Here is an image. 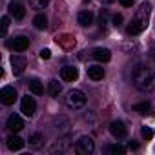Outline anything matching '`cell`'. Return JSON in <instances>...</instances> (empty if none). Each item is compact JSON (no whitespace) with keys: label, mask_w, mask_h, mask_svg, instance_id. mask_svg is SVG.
I'll use <instances>...</instances> for the list:
<instances>
[{"label":"cell","mask_w":155,"mask_h":155,"mask_svg":"<svg viewBox=\"0 0 155 155\" xmlns=\"http://www.w3.org/2000/svg\"><path fill=\"white\" fill-rule=\"evenodd\" d=\"M150 17H151V4H150V2H142V4L139 6V9L135 11V15H133L131 22H130V26L126 28V33H128L130 37H135V35L142 33V31L148 28V24H150Z\"/></svg>","instance_id":"1"},{"label":"cell","mask_w":155,"mask_h":155,"mask_svg":"<svg viewBox=\"0 0 155 155\" xmlns=\"http://www.w3.org/2000/svg\"><path fill=\"white\" fill-rule=\"evenodd\" d=\"M131 82L140 91H150L153 88V75L146 64H135L131 69Z\"/></svg>","instance_id":"2"},{"label":"cell","mask_w":155,"mask_h":155,"mask_svg":"<svg viewBox=\"0 0 155 155\" xmlns=\"http://www.w3.org/2000/svg\"><path fill=\"white\" fill-rule=\"evenodd\" d=\"M86 102H88V99H86L84 91H81V90H71L66 95V106L69 110H82L86 106Z\"/></svg>","instance_id":"3"},{"label":"cell","mask_w":155,"mask_h":155,"mask_svg":"<svg viewBox=\"0 0 155 155\" xmlns=\"http://www.w3.org/2000/svg\"><path fill=\"white\" fill-rule=\"evenodd\" d=\"M93 150H95V142L88 135H82L79 140L75 142V151L79 155H90V153H93Z\"/></svg>","instance_id":"4"},{"label":"cell","mask_w":155,"mask_h":155,"mask_svg":"<svg viewBox=\"0 0 155 155\" xmlns=\"http://www.w3.org/2000/svg\"><path fill=\"white\" fill-rule=\"evenodd\" d=\"M17 99H18V95H17V90L13 86H4L0 90V101H2V104L11 106V104H15Z\"/></svg>","instance_id":"5"},{"label":"cell","mask_w":155,"mask_h":155,"mask_svg":"<svg viewBox=\"0 0 155 155\" xmlns=\"http://www.w3.org/2000/svg\"><path fill=\"white\" fill-rule=\"evenodd\" d=\"M20 111H22L26 117H31V115L37 111V102H35V99H33V97H29V95L22 97V102H20Z\"/></svg>","instance_id":"6"},{"label":"cell","mask_w":155,"mask_h":155,"mask_svg":"<svg viewBox=\"0 0 155 155\" xmlns=\"http://www.w3.org/2000/svg\"><path fill=\"white\" fill-rule=\"evenodd\" d=\"M6 128H8L11 133H18V131L24 128V120H22V117L17 115V113L9 115V117H8V122H6Z\"/></svg>","instance_id":"7"},{"label":"cell","mask_w":155,"mask_h":155,"mask_svg":"<svg viewBox=\"0 0 155 155\" xmlns=\"http://www.w3.org/2000/svg\"><path fill=\"white\" fill-rule=\"evenodd\" d=\"M110 131H111V135L115 139H124L128 135V128H126V124L122 120H113L110 124Z\"/></svg>","instance_id":"8"},{"label":"cell","mask_w":155,"mask_h":155,"mask_svg":"<svg viewBox=\"0 0 155 155\" xmlns=\"http://www.w3.org/2000/svg\"><path fill=\"white\" fill-rule=\"evenodd\" d=\"M8 46H11L15 51L22 53V51H26V49L29 48V38H28V37H24V35H20V37H15L11 42H8Z\"/></svg>","instance_id":"9"},{"label":"cell","mask_w":155,"mask_h":155,"mask_svg":"<svg viewBox=\"0 0 155 155\" xmlns=\"http://www.w3.org/2000/svg\"><path fill=\"white\" fill-rule=\"evenodd\" d=\"M26 66H28V60L22 55H13L11 57V68H13L15 75H22L24 69H26Z\"/></svg>","instance_id":"10"},{"label":"cell","mask_w":155,"mask_h":155,"mask_svg":"<svg viewBox=\"0 0 155 155\" xmlns=\"http://www.w3.org/2000/svg\"><path fill=\"white\" fill-rule=\"evenodd\" d=\"M60 77L66 82H73V81H77V77H79V69L75 66H64L60 69Z\"/></svg>","instance_id":"11"},{"label":"cell","mask_w":155,"mask_h":155,"mask_svg":"<svg viewBox=\"0 0 155 155\" xmlns=\"http://www.w3.org/2000/svg\"><path fill=\"white\" fill-rule=\"evenodd\" d=\"M91 57L99 62H110L111 60V51L108 48H95L91 51Z\"/></svg>","instance_id":"12"},{"label":"cell","mask_w":155,"mask_h":155,"mask_svg":"<svg viewBox=\"0 0 155 155\" xmlns=\"http://www.w3.org/2000/svg\"><path fill=\"white\" fill-rule=\"evenodd\" d=\"M8 148L11 150V151H18V150H22L24 148V139L22 137H18L17 133H11L9 137H8Z\"/></svg>","instance_id":"13"},{"label":"cell","mask_w":155,"mask_h":155,"mask_svg":"<svg viewBox=\"0 0 155 155\" xmlns=\"http://www.w3.org/2000/svg\"><path fill=\"white\" fill-rule=\"evenodd\" d=\"M88 77H90L91 81H102L104 79V68L99 66V64L88 66Z\"/></svg>","instance_id":"14"},{"label":"cell","mask_w":155,"mask_h":155,"mask_svg":"<svg viewBox=\"0 0 155 155\" xmlns=\"http://www.w3.org/2000/svg\"><path fill=\"white\" fill-rule=\"evenodd\" d=\"M9 15H11L13 18H17V20H22L24 15H26V9H24L22 4H18V2H11V4H9Z\"/></svg>","instance_id":"15"},{"label":"cell","mask_w":155,"mask_h":155,"mask_svg":"<svg viewBox=\"0 0 155 155\" xmlns=\"http://www.w3.org/2000/svg\"><path fill=\"white\" fill-rule=\"evenodd\" d=\"M79 24L84 26V28H90V26L93 24V13L88 11V9L81 11V13H79Z\"/></svg>","instance_id":"16"},{"label":"cell","mask_w":155,"mask_h":155,"mask_svg":"<svg viewBox=\"0 0 155 155\" xmlns=\"http://www.w3.org/2000/svg\"><path fill=\"white\" fill-rule=\"evenodd\" d=\"M28 86H29V91L35 93V95H42L44 93V84L38 79H29L28 81Z\"/></svg>","instance_id":"17"},{"label":"cell","mask_w":155,"mask_h":155,"mask_svg":"<svg viewBox=\"0 0 155 155\" xmlns=\"http://www.w3.org/2000/svg\"><path fill=\"white\" fill-rule=\"evenodd\" d=\"M48 91H49V95L51 97H58L60 95V91H62V84L58 82V81H49L48 82Z\"/></svg>","instance_id":"18"},{"label":"cell","mask_w":155,"mask_h":155,"mask_svg":"<svg viewBox=\"0 0 155 155\" xmlns=\"http://www.w3.org/2000/svg\"><path fill=\"white\" fill-rule=\"evenodd\" d=\"M133 111H137L139 115H150V111H151V106H150V102L142 101V102H137V104L133 106Z\"/></svg>","instance_id":"19"},{"label":"cell","mask_w":155,"mask_h":155,"mask_svg":"<svg viewBox=\"0 0 155 155\" xmlns=\"http://www.w3.org/2000/svg\"><path fill=\"white\" fill-rule=\"evenodd\" d=\"M28 140H29V146H31V148H35V150H37V148H40V146L44 144V137H42L40 133H33V135H29V139H28Z\"/></svg>","instance_id":"20"},{"label":"cell","mask_w":155,"mask_h":155,"mask_svg":"<svg viewBox=\"0 0 155 155\" xmlns=\"http://www.w3.org/2000/svg\"><path fill=\"white\" fill-rule=\"evenodd\" d=\"M33 24H35L37 29H46V28H48V17L40 13V15H37V17L33 18Z\"/></svg>","instance_id":"21"},{"label":"cell","mask_w":155,"mask_h":155,"mask_svg":"<svg viewBox=\"0 0 155 155\" xmlns=\"http://www.w3.org/2000/svg\"><path fill=\"white\" fill-rule=\"evenodd\" d=\"M108 151L113 153V155H124L126 153V148L122 144H110L108 146Z\"/></svg>","instance_id":"22"},{"label":"cell","mask_w":155,"mask_h":155,"mask_svg":"<svg viewBox=\"0 0 155 155\" xmlns=\"http://www.w3.org/2000/svg\"><path fill=\"white\" fill-rule=\"evenodd\" d=\"M49 4V0H29V6L33 9H44Z\"/></svg>","instance_id":"23"},{"label":"cell","mask_w":155,"mask_h":155,"mask_svg":"<svg viewBox=\"0 0 155 155\" xmlns=\"http://www.w3.org/2000/svg\"><path fill=\"white\" fill-rule=\"evenodd\" d=\"M140 135H142L146 140H151V139H153V135H155V131H153L150 126H142V130H140Z\"/></svg>","instance_id":"24"},{"label":"cell","mask_w":155,"mask_h":155,"mask_svg":"<svg viewBox=\"0 0 155 155\" xmlns=\"http://www.w3.org/2000/svg\"><path fill=\"white\" fill-rule=\"evenodd\" d=\"M2 35H6V31H8V28H9V17H2Z\"/></svg>","instance_id":"25"},{"label":"cell","mask_w":155,"mask_h":155,"mask_svg":"<svg viewBox=\"0 0 155 155\" xmlns=\"http://www.w3.org/2000/svg\"><path fill=\"white\" fill-rule=\"evenodd\" d=\"M120 24H122V15H119V13H117V15H113V26H115V28H119Z\"/></svg>","instance_id":"26"},{"label":"cell","mask_w":155,"mask_h":155,"mask_svg":"<svg viewBox=\"0 0 155 155\" xmlns=\"http://www.w3.org/2000/svg\"><path fill=\"white\" fill-rule=\"evenodd\" d=\"M51 57V51L48 49V48H44V49H40V58H44V60H48Z\"/></svg>","instance_id":"27"},{"label":"cell","mask_w":155,"mask_h":155,"mask_svg":"<svg viewBox=\"0 0 155 155\" xmlns=\"http://www.w3.org/2000/svg\"><path fill=\"white\" fill-rule=\"evenodd\" d=\"M122 8H131L133 6V0H119Z\"/></svg>","instance_id":"28"},{"label":"cell","mask_w":155,"mask_h":155,"mask_svg":"<svg viewBox=\"0 0 155 155\" xmlns=\"http://www.w3.org/2000/svg\"><path fill=\"white\" fill-rule=\"evenodd\" d=\"M99 26H101V28L106 26V17H104V15H101V18H99Z\"/></svg>","instance_id":"29"},{"label":"cell","mask_w":155,"mask_h":155,"mask_svg":"<svg viewBox=\"0 0 155 155\" xmlns=\"http://www.w3.org/2000/svg\"><path fill=\"white\" fill-rule=\"evenodd\" d=\"M128 146H130V150H139V144H137V142H131V140H130Z\"/></svg>","instance_id":"30"},{"label":"cell","mask_w":155,"mask_h":155,"mask_svg":"<svg viewBox=\"0 0 155 155\" xmlns=\"http://www.w3.org/2000/svg\"><path fill=\"white\" fill-rule=\"evenodd\" d=\"M111 2H115V0H102V4H111Z\"/></svg>","instance_id":"31"},{"label":"cell","mask_w":155,"mask_h":155,"mask_svg":"<svg viewBox=\"0 0 155 155\" xmlns=\"http://www.w3.org/2000/svg\"><path fill=\"white\" fill-rule=\"evenodd\" d=\"M84 2H88V0H84Z\"/></svg>","instance_id":"32"}]
</instances>
